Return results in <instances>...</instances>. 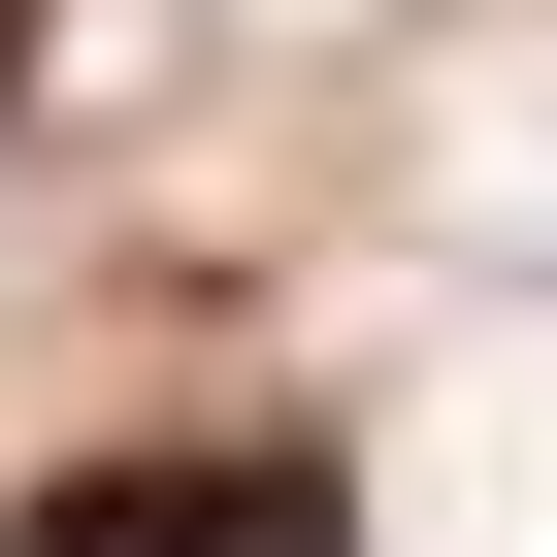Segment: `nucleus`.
Instances as JSON below:
<instances>
[{
    "instance_id": "nucleus-2",
    "label": "nucleus",
    "mask_w": 557,
    "mask_h": 557,
    "mask_svg": "<svg viewBox=\"0 0 557 557\" xmlns=\"http://www.w3.org/2000/svg\"><path fill=\"white\" fill-rule=\"evenodd\" d=\"M0 66H34V0H0Z\"/></svg>"
},
{
    "instance_id": "nucleus-1",
    "label": "nucleus",
    "mask_w": 557,
    "mask_h": 557,
    "mask_svg": "<svg viewBox=\"0 0 557 557\" xmlns=\"http://www.w3.org/2000/svg\"><path fill=\"white\" fill-rule=\"evenodd\" d=\"M0 557H361V459H329V426H230V459H66Z\"/></svg>"
}]
</instances>
